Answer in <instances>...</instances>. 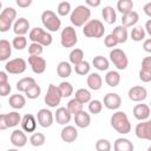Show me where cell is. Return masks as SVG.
<instances>
[{
  "instance_id": "1",
  "label": "cell",
  "mask_w": 151,
  "mask_h": 151,
  "mask_svg": "<svg viewBox=\"0 0 151 151\" xmlns=\"http://www.w3.org/2000/svg\"><path fill=\"white\" fill-rule=\"evenodd\" d=\"M111 126L122 134H126L131 131V123L127 118V114L123 111H117L111 116L110 119Z\"/></svg>"
},
{
  "instance_id": "2",
  "label": "cell",
  "mask_w": 151,
  "mask_h": 151,
  "mask_svg": "<svg viewBox=\"0 0 151 151\" xmlns=\"http://www.w3.org/2000/svg\"><path fill=\"white\" fill-rule=\"evenodd\" d=\"M90 18H91V9L86 5L77 6L70 15V20H71L72 25L76 27L85 26L90 21Z\"/></svg>"
},
{
  "instance_id": "3",
  "label": "cell",
  "mask_w": 151,
  "mask_h": 151,
  "mask_svg": "<svg viewBox=\"0 0 151 151\" xmlns=\"http://www.w3.org/2000/svg\"><path fill=\"white\" fill-rule=\"evenodd\" d=\"M83 33L87 38H96L99 39L105 33L104 24L98 19H91L83 28Z\"/></svg>"
},
{
  "instance_id": "4",
  "label": "cell",
  "mask_w": 151,
  "mask_h": 151,
  "mask_svg": "<svg viewBox=\"0 0 151 151\" xmlns=\"http://www.w3.org/2000/svg\"><path fill=\"white\" fill-rule=\"evenodd\" d=\"M28 39L32 42H38L40 45L45 46H50L53 41V38L51 35V33H48L47 31L40 28V27H34L29 31L28 33Z\"/></svg>"
},
{
  "instance_id": "5",
  "label": "cell",
  "mask_w": 151,
  "mask_h": 151,
  "mask_svg": "<svg viewBox=\"0 0 151 151\" xmlns=\"http://www.w3.org/2000/svg\"><path fill=\"white\" fill-rule=\"evenodd\" d=\"M41 22H42L44 27L47 28V31H50V32H57V31H59V28L61 26V21L59 19V17L51 9H46L42 12Z\"/></svg>"
},
{
  "instance_id": "6",
  "label": "cell",
  "mask_w": 151,
  "mask_h": 151,
  "mask_svg": "<svg viewBox=\"0 0 151 151\" xmlns=\"http://www.w3.org/2000/svg\"><path fill=\"white\" fill-rule=\"evenodd\" d=\"M17 18V11L13 7H6L0 13V32H7L11 27L13 21Z\"/></svg>"
},
{
  "instance_id": "7",
  "label": "cell",
  "mask_w": 151,
  "mask_h": 151,
  "mask_svg": "<svg viewBox=\"0 0 151 151\" xmlns=\"http://www.w3.org/2000/svg\"><path fill=\"white\" fill-rule=\"evenodd\" d=\"M60 42L63 47H66V48L76 46V44L78 42V37H77L76 28L73 26H66L65 28H63L60 33Z\"/></svg>"
},
{
  "instance_id": "8",
  "label": "cell",
  "mask_w": 151,
  "mask_h": 151,
  "mask_svg": "<svg viewBox=\"0 0 151 151\" xmlns=\"http://www.w3.org/2000/svg\"><path fill=\"white\" fill-rule=\"evenodd\" d=\"M21 116L17 111L0 114V130H6L8 127H15L21 123Z\"/></svg>"
},
{
  "instance_id": "9",
  "label": "cell",
  "mask_w": 151,
  "mask_h": 151,
  "mask_svg": "<svg viewBox=\"0 0 151 151\" xmlns=\"http://www.w3.org/2000/svg\"><path fill=\"white\" fill-rule=\"evenodd\" d=\"M61 98H63V96L60 93L59 87L53 85V84H50L48 88H47V92L45 94V98H44L45 104L50 107H57L60 104Z\"/></svg>"
},
{
  "instance_id": "10",
  "label": "cell",
  "mask_w": 151,
  "mask_h": 151,
  "mask_svg": "<svg viewBox=\"0 0 151 151\" xmlns=\"http://www.w3.org/2000/svg\"><path fill=\"white\" fill-rule=\"evenodd\" d=\"M110 60L118 70H126L129 65V59L126 53L120 48H113L110 51Z\"/></svg>"
},
{
  "instance_id": "11",
  "label": "cell",
  "mask_w": 151,
  "mask_h": 151,
  "mask_svg": "<svg viewBox=\"0 0 151 151\" xmlns=\"http://www.w3.org/2000/svg\"><path fill=\"white\" fill-rule=\"evenodd\" d=\"M27 63L22 58H15L5 64V71L11 74H21L26 71Z\"/></svg>"
},
{
  "instance_id": "12",
  "label": "cell",
  "mask_w": 151,
  "mask_h": 151,
  "mask_svg": "<svg viewBox=\"0 0 151 151\" xmlns=\"http://www.w3.org/2000/svg\"><path fill=\"white\" fill-rule=\"evenodd\" d=\"M134 133L139 139L151 140V120H144L136 125Z\"/></svg>"
},
{
  "instance_id": "13",
  "label": "cell",
  "mask_w": 151,
  "mask_h": 151,
  "mask_svg": "<svg viewBox=\"0 0 151 151\" xmlns=\"http://www.w3.org/2000/svg\"><path fill=\"white\" fill-rule=\"evenodd\" d=\"M28 64L35 74L44 73L46 70V66H47L46 60L40 55H29L28 57Z\"/></svg>"
},
{
  "instance_id": "14",
  "label": "cell",
  "mask_w": 151,
  "mask_h": 151,
  "mask_svg": "<svg viewBox=\"0 0 151 151\" xmlns=\"http://www.w3.org/2000/svg\"><path fill=\"white\" fill-rule=\"evenodd\" d=\"M103 104L109 110H118L120 107V105H122V98H120V96L118 93L110 92V93L104 96Z\"/></svg>"
},
{
  "instance_id": "15",
  "label": "cell",
  "mask_w": 151,
  "mask_h": 151,
  "mask_svg": "<svg viewBox=\"0 0 151 151\" xmlns=\"http://www.w3.org/2000/svg\"><path fill=\"white\" fill-rule=\"evenodd\" d=\"M53 119L54 116L48 109H40L37 113V120L41 127H50L53 124Z\"/></svg>"
},
{
  "instance_id": "16",
  "label": "cell",
  "mask_w": 151,
  "mask_h": 151,
  "mask_svg": "<svg viewBox=\"0 0 151 151\" xmlns=\"http://www.w3.org/2000/svg\"><path fill=\"white\" fill-rule=\"evenodd\" d=\"M127 96H129L130 100L139 103V101H143V100L146 99V97H147V91H146V88H145L144 86L137 85V86H132V87L129 90Z\"/></svg>"
},
{
  "instance_id": "17",
  "label": "cell",
  "mask_w": 151,
  "mask_h": 151,
  "mask_svg": "<svg viewBox=\"0 0 151 151\" xmlns=\"http://www.w3.org/2000/svg\"><path fill=\"white\" fill-rule=\"evenodd\" d=\"M27 142H28V139H27V136L24 132V130L17 129L11 133V143L15 147H24L27 144Z\"/></svg>"
},
{
  "instance_id": "18",
  "label": "cell",
  "mask_w": 151,
  "mask_h": 151,
  "mask_svg": "<svg viewBox=\"0 0 151 151\" xmlns=\"http://www.w3.org/2000/svg\"><path fill=\"white\" fill-rule=\"evenodd\" d=\"M150 113H151L150 106L146 104H137L133 107V116L139 122L147 120V118L150 117Z\"/></svg>"
},
{
  "instance_id": "19",
  "label": "cell",
  "mask_w": 151,
  "mask_h": 151,
  "mask_svg": "<svg viewBox=\"0 0 151 151\" xmlns=\"http://www.w3.org/2000/svg\"><path fill=\"white\" fill-rule=\"evenodd\" d=\"M60 137L65 143H73L78 138V131L73 125H66L60 132Z\"/></svg>"
},
{
  "instance_id": "20",
  "label": "cell",
  "mask_w": 151,
  "mask_h": 151,
  "mask_svg": "<svg viewBox=\"0 0 151 151\" xmlns=\"http://www.w3.org/2000/svg\"><path fill=\"white\" fill-rule=\"evenodd\" d=\"M71 117H72V113L68 111L67 107H64V106L57 109V111L54 113V119L60 125H66L67 123H70Z\"/></svg>"
},
{
  "instance_id": "21",
  "label": "cell",
  "mask_w": 151,
  "mask_h": 151,
  "mask_svg": "<svg viewBox=\"0 0 151 151\" xmlns=\"http://www.w3.org/2000/svg\"><path fill=\"white\" fill-rule=\"evenodd\" d=\"M21 127L25 132H34L37 129V119L33 114L27 113L21 119Z\"/></svg>"
},
{
  "instance_id": "22",
  "label": "cell",
  "mask_w": 151,
  "mask_h": 151,
  "mask_svg": "<svg viewBox=\"0 0 151 151\" xmlns=\"http://www.w3.org/2000/svg\"><path fill=\"white\" fill-rule=\"evenodd\" d=\"M29 29V22L26 18H19L15 20L14 25H13V32L17 35H24L28 32Z\"/></svg>"
},
{
  "instance_id": "23",
  "label": "cell",
  "mask_w": 151,
  "mask_h": 151,
  "mask_svg": "<svg viewBox=\"0 0 151 151\" xmlns=\"http://www.w3.org/2000/svg\"><path fill=\"white\" fill-rule=\"evenodd\" d=\"M86 83H87V86H88L91 90H93V91H98V90H100L101 86H103V79H101L100 74H99V73H96V72L90 73V74L87 76Z\"/></svg>"
},
{
  "instance_id": "24",
  "label": "cell",
  "mask_w": 151,
  "mask_h": 151,
  "mask_svg": "<svg viewBox=\"0 0 151 151\" xmlns=\"http://www.w3.org/2000/svg\"><path fill=\"white\" fill-rule=\"evenodd\" d=\"M114 151H133V144L127 138H117L113 143Z\"/></svg>"
},
{
  "instance_id": "25",
  "label": "cell",
  "mask_w": 151,
  "mask_h": 151,
  "mask_svg": "<svg viewBox=\"0 0 151 151\" xmlns=\"http://www.w3.org/2000/svg\"><path fill=\"white\" fill-rule=\"evenodd\" d=\"M138 20H139L138 13L136 11H131V12H129L122 17V26H124L126 28L132 27L138 22Z\"/></svg>"
},
{
  "instance_id": "26",
  "label": "cell",
  "mask_w": 151,
  "mask_h": 151,
  "mask_svg": "<svg viewBox=\"0 0 151 151\" xmlns=\"http://www.w3.org/2000/svg\"><path fill=\"white\" fill-rule=\"evenodd\" d=\"M12 47L13 46L8 40H0V61H5L12 55Z\"/></svg>"
},
{
  "instance_id": "27",
  "label": "cell",
  "mask_w": 151,
  "mask_h": 151,
  "mask_svg": "<svg viewBox=\"0 0 151 151\" xmlns=\"http://www.w3.org/2000/svg\"><path fill=\"white\" fill-rule=\"evenodd\" d=\"M74 123H76V126L80 129H85L91 124V117L87 112L81 111L74 116Z\"/></svg>"
},
{
  "instance_id": "28",
  "label": "cell",
  "mask_w": 151,
  "mask_h": 151,
  "mask_svg": "<svg viewBox=\"0 0 151 151\" xmlns=\"http://www.w3.org/2000/svg\"><path fill=\"white\" fill-rule=\"evenodd\" d=\"M8 103H9V106L13 107L14 110H20L26 105V98L19 93L12 94L8 99Z\"/></svg>"
},
{
  "instance_id": "29",
  "label": "cell",
  "mask_w": 151,
  "mask_h": 151,
  "mask_svg": "<svg viewBox=\"0 0 151 151\" xmlns=\"http://www.w3.org/2000/svg\"><path fill=\"white\" fill-rule=\"evenodd\" d=\"M101 17L104 19V21L106 24H114L116 20H117V14H116V11L113 9V7L111 6H105L103 9H101Z\"/></svg>"
},
{
  "instance_id": "30",
  "label": "cell",
  "mask_w": 151,
  "mask_h": 151,
  "mask_svg": "<svg viewBox=\"0 0 151 151\" xmlns=\"http://www.w3.org/2000/svg\"><path fill=\"white\" fill-rule=\"evenodd\" d=\"M112 34L114 35V38L117 39L118 44H124L126 42L127 40V37H129V33H127V28L124 27V26H117L113 28L112 31Z\"/></svg>"
},
{
  "instance_id": "31",
  "label": "cell",
  "mask_w": 151,
  "mask_h": 151,
  "mask_svg": "<svg viewBox=\"0 0 151 151\" xmlns=\"http://www.w3.org/2000/svg\"><path fill=\"white\" fill-rule=\"evenodd\" d=\"M57 73L60 78H68L72 73V66L68 61H60L57 66Z\"/></svg>"
},
{
  "instance_id": "32",
  "label": "cell",
  "mask_w": 151,
  "mask_h": 151,
  "mask_svg": "<svg viewBox=\"0 0 151 151\" xmlns=\"http://www.w3.org/2000/svg\"><path fill=\"white\" fill-rule=\"evenodd\" d=\"M35 79L32 78V77H25V78H21L17 81V90L19 92H26L33 84H35Z\"/></svg>"
},
{
  "instance_id": "33",
  "label": "cell",
  "mask_w": 151,
  "mask_h": 151,
  "mask_svg": "<svg viewBox=\"0 0 151 151\" xmlns=\"http://www.w3.org/2000/svg\"><path fill=\"white\" fill-rule=\"evenodd\" d=\"M105 83L110 87H117L120 83V74L117 71H109L105 76Z\"/></svg>"
},
{
  "instance_id": "34",
  "label": "cell",
  "mask_w": 151,
  "mask_h": 151,
  "mask_svg": "<svg viewBox=\"0 0 151 151\" xmlns=\"http://www.w3.org/2000/svg\"><path fill=\"white\" fill-rule=\"evenodd\" d=\"M70 63L72 65H78L81 61H84V51L81 48H73L70 52Z\"/></svg>"
},
{
  "instance_id": "35",
  "label": "cell",
  "mask_w": 151,
  "mask_h": 151,
  "mask_svg": "<svg viewBox=\"0 0 151 151\" xmlns=\"http://www.w3.org/2000/svg\"><path fill=\"white\" fill-rule=\"evenodd\" d=\"M92 64H93V66H94L97 70H99V71H106V70L109 68V66H110V61H109L105 57H103V55H97V57H94L93 60H92Z\"/></svg>"
},
{
  "instance_id": "36",
  "label": "cell",
  "mask_w": 151,
  "mask_h": 151,
  "mask_svg": "<svg viewBox=\"0 0 151 151\" xmlns=\"http://www.w3.org/2000/svg\"><path fill=\"white\" fill-rule=\"evenodd\" d=\"M74 98L78 101H80L81 104H86V103H90L91 101V93L86 88H79V90L76 91Z\"/></svg>"
},
{
  "instance_id": "37",
  "label": "cell",
  "mask_w": 151,
  "mask_h": 151,
  "mask_svg": "<svg viewBox=\"0 0 151 151\" xmlns=\"http://www.w3.org/2000/svg\"><path fill=\"white\" fill-rule=\"evenodd\" d=\"M145 34H146V32H145V28L144 27L136 26V27L132 28V31L130 33V37H131V39L133 41H142V40L145 39Z\"/></svg>"
},
{
  "instance_id": "38",
  "label": "cell",
  "mask_w": 151,
  "mask_h": 151,
  "mask_svg": "<svg viewBox=\"0 0 151 151\" xmlns=\"http://www.w3.org/2000/svg\"><path fill=\"white\" fill-rule=\"evenodd\" d=\"M133 8V1L132 0H119L117 2V9L124 15L129 12H131Z\"/></svg>"
},
{
  "instance_id": "39",
  "label": "cell",
  "mask_w": 151,
  "mask_h": 151,
  "mask_svg": "<svg viewBox=\"0 0 151 151\" xmlns=\"http://www.w3.org/2000/svg\"><path fill=\"white\" fill-rule=\"evenodd\" d=\"M46 142V138H45V134L41 133V132H34L32 133V136L29 137V143L32 146H42Z\"/></svg>"
},
{
  "instance_id": "40",
  "label": "cell",
  "mask_w": 151,
  "mask_h": 151,
  "mask_svg": "<svg viewBox=\"0 0 151 151\" xmlns=\"http://www.w3.org/2000/svg\"><path fill=\"white\" fill-rule=\"evenodd\" d=\"M67 109H68V111H70L72 114L76 116L77 113L84 111V104H81V103L78 101L76 98H73V99H71V100L67 103Z\"/></svg>"
},
{
  "instance_id": "41",
  "label": "cell",
  "mask_w": 151,
  "mask_h": 151,
  "mask_svg": "<svg viewBox=\"0 0 151 151\" xmlns=\"http://www.w3.org/2000/svg\"><path fill=\"white\" fill-rule=\"evenodd\" d=\"M58 87L60 90V93H61L63 98H68L73 94V86L68 81H61Z\"/></svg>"
},
{
  "instance_id": "42",
  "label": "cell",
  "mask_w": 151,
  "mask_h": 151,
  "mask_svg": "<svg viewBox=\"0 0 151 151\" xmlns=\"http://www.w3.org/2000/svg\"><path fill=\"white\" fill-rule=\"evenodd\" d=\"M12 46H13V48H15L18 51L24 50L27 46V39H26V37H24V35H17L12 40Z\"/></svg>"
},
{
  "instance_id": "43",
  "label": "cell",
  "mask_w": 151,
  "mask_h": 151,
  "mask_svg": "<svg viewBox=\"0 0 151 151\" xmlns=\"http://www.w3.org/2000/svg\"><path fill=\"white\" fill-rule=\"evenodd\" d=\"M90 70H91L90 63L86 61V60H84V61H81L80 64H78V65L74 66V71H76V73L79 74V76H86V74H88V73H90Z\"/></svg>"
},
{
  "instance_id": "44",
  "label": "cell",
  "mask_w": 151,
  "mask_h": 151,
  "mask_svg": "<svg viewBox=\"0 0 151 151\" xmlns=\"http://www.w3.org/2000/svg\"><path fill=\"white\" fill-rule=\"evenodd\" d=\"M40 93H41V88H40V86L35 83V84H33L26 92H25V94H26V97L28 98V99H37L39 96H40Z\"/></svg>"
},
{
  "instance_id": "45",
  "label": "cell",
  "mask_w": 151,
  "mask_h": 151,
  "mask_svg": "<svg viewBox=\"0 0 151 151\" xmlns=\"http://www.w3.org/2000/svg\"><path fill=\"white\" fill-rule=\"evenodd\" d=\"M103 110V103L98 99H93L88 103V111L92 113V114H98L100 113Z\"/></svg>"
},
{
  "instance_id": "46",
  "label": "cell",
  "mask_w": 151,
  "mask_h": 151,
  "mask_svg": "<svg viewBox=\"0 0 151 151\" xmlns=\"http://www.w3.org/2000/svg\"><path fill=\"white\" fill-rule=\"evenodd\" d=\"M71 12V4L68 1H61L57 7V13L60 17H66Z\"/></svg>"
},
{
  "instance_id": "47",
  "label": "cell",
  "mask_w": 151,
  "mask_h": 151,
  "mask_svg": "<svg viewBox=\"0 0 151 151\" xmlns=\"http://www.w3.org/2000/svg\"><path fill=\"white\" fill-rule=\"evenodd\" d=\"M111 143L107 139L100 138L96 142V150L97 151H111Z\"/></svg>"
},
{
  "instance_id": "48",
  "label": "cell",
  "mask_w": 151,
  "mask_h": 151,
  "mask_svg": "<svg viewBox=\"0 0 151 151\" xmlns=\"http://www.w3.org/2000/svg\"><path fill=\"white\" fill-rule=\"evenodd\" d=\"M44 52V46L38 42H31L28 45V53L29 55H40Z\"/></svg>"
},
{
  "instance_id": "49",
  "label": "cell",
  "mask_w": 151,
  "mask_h": 151,
  "mask_svg": "<svg viewBox=\"0 0 151 151\" xmlns=\"http://www.w3.org/2000/svg\"><path fill=\"white\" fill-rule=\"evenodd\" d=\"M104 44H105L106 47L113 50V48L118 45V41H117V39L114 38V35H113L112 33H110V34H107V35L105 37V39H104Z\"/></svg>"
},
{
  "instance_id": "50",
  "label": "cell",
  "mask_w": 151,
  "mask_h": 151,
  "mask_svg": "<svg viewBox=\"0 0 151 151\" xmlns=\"http://www.w3.org/2000/svg\"><path fill=\"white\" fill-rule=\"evenodd\" d=\"M139 79L143 83H150L151 81V72L140 68V71H139Z\"/></svg>"
},
{
  "instance_id": "51",
  "label": "cell",
  "mask_w": 151,
  "mask_h": 151,
  "mask_svg": "<svg viewBox=\"0 0 151 151\" xmlns=\"http://www.w3.org/2000/svg\"><path fill=\"white\" fill-rule=\"evenodd\" d=\"M11 90H12V87H11L9 83L1 84V85H0V96H1V97H6V96H8V94L11 93Z\"/></svg>"
},
{
  "instance_id": "52",
  "label": "cell",
  "mask_w": 151,
  "mask_h": 151,
  "mask_svg": "<svg viewBox=\"0 0 151 151\" xmlns=\"http://www.w3.org/2000/svg\"><path fill=\"white\" fill-rule=\"evenodd\" d=\"M142 68L151 72V57H145L142 60Z\"/></svg>"
},
{
  "instance_id": "53",
  "label": "cell",
  "mask_w": 151,
  "mask_h": 151,
  "mask_svg": "<svg viewBox=\"0 0 151 151\" xmlns=\"http://www.w3.org/2000/svg\"><path fill=\"white\" fill-rule=\"evenodd\" d=\"M143 50L147 53H151V38L145 39L143 42Z\"/></svg>"
},
{
  "instance_id": "54",
  "label": "cell",
  "mask_w": 151,
  "mask_h": 151,
  "mask_svg": "<svg viewBox=\"0 0 151 151\" xmlns=\"http://www.w3.org/2000/svg\"><path fill=\"white\" fill-rule=\"evenodd\" d=\"M32 0H17V5L21 8H26L28 6H31Z\"/></svg>"
},
{
  "instance_id": "55",
  "label": "cell",
  "mask_w": 151,
  "mask_h": 151,
  "mask_svg": "<svg viewBox=\"0 0 151 151\" xmlns=\"http://www.w3.org/2000/svg\"><path fill=\"white\" fill-rule=\"evenodd\" d=\"M8 83V76L6 71H0V85Z\"/></svg>"
},
{
  "instance_id": "56",
  "label": "cell",
  "mask_w": 151,
  "mask_h": 151,
  "mask_svg": "<svg viewBox=\"0 0 151 151\" xmlns=\"http://www.w3.org/2000/svg\"><path fill=\"white\" fill-rule=\"evenodd\" d=\"M100 5V0H86V6L88 7H98Z\"/></svg>"
},
{
  "instance_id": "57",
  "label": "cell",
  "mask_w": 151,
  "mask_h": 151,
  "mask_svg": "<svg viewBox=\"0 0 151 151\" xmlns=\"http://www.w3.org/2000/svg\"><path fill=\"white\" fill-rule=\"evenodd\" d=\"M143 11H144V13H145L147 17H150V18H151V2L145 4V5H144V7H143Z\"/></svg>"
},
{
  "instance_id": "58",
  "label": "cell",
  "mask_w": 151,
  "mask_h": 151,
  "mask_svg": "<svg viewBox=\"0 0 151 151\" xmlns=\"http://www.w3.org/2000/svg\"><path fill=\"white\" fill-rule=\"evenodd\" d=\"M144 28H145V32L151 37V19H149L146 22H145V26H144Z\"/></svg>"
},
{
  "instance_id": "59",
  "label": "cell",
  "mask_w": 151,
  "mask_h": 151,
  "mask_svg": "<svg viewBox=\"0 0 151 151\" xmlns=\"http://www.w3.org/2000/svg\"><path fill=\"white\" fill-rule=\"evenodd\" d=\"M6 151H19L18 149H8V150H6Z\"/></svg>"
},
{
  "instance_id": "60",
  "label": "cell",
  "mask_w": 151,
  "mask_h": 151,
  "mask_svg": "<svg viewBox=\"0 0 151 151\" xmlns=\"http://www.w3.org/2000/svg\"><path fill=\"white\" fill-rule=\"evenodd\" d=\"M147 151H151V146H149V147H147Z\"/></svg>"
},
{
  "instance_id": "61",
  "label": "cell",
  "mask_w": 151,
  "mask_h": 151,
  "mask_svg": "<svg viewBox=\"0 0 151 151\" xmlns=\"http://www.w3.org/2000/svg\"><path fill=\"white\" fill-rule=\"evenodd\" d=\"M150 109H151V101H150Z\"/></svg>"
},
{
  "instance_id": "62",
  "label": "cell",
  "mask_w": 151,
  "mask_h": 151,
  "mask_svg": "<svg viewBox=\"0 0 151 151\" xmlns=\"http://www.w3.org/2000/svg\"><path fill=\"white\" fill-rule=\"evenodd\" d=\"M150 120H151V119H150Z\"/></svg>"
}]
</instances>
